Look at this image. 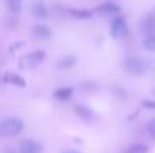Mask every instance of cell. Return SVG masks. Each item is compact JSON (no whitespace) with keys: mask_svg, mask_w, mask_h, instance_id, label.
Listing matches in <instances>:
<instances>
[{"mask_svg":"<svg viewBox=\"0 0 155 153\" xmlns=\"http://www.w3.org/2000/svg\"><path fill=\"white\" fill-rule=\"evenodd\" d=\"M23 130V120L17 117H8L0 122V135L2 137H13Z\"/></svg>","mask_w":155,"mask_h":153,"instance_id":"obj_1","label":"cell"},{"mask_svg":"<svg viewBox=\"0 0 155 153\" xmlns=\"http://www.w3.org/2000/svg\"><path fill=\"white\" fill-rule=\"evenodd\" d=\"M124 68L127 72L134 76H140V74H145L147 69H149V63L143 61L142 58H137V56H132V58H127L124 61Z\"/></svg>","mask_w":155,"mask_h":153,"instance_id":"obj_2","label":"cell"},{"mask_svg":"<svg viewBox=\"0 0 155 153\" xmlns=\"http://www.w3.org/2000/svg\"><path fill=\"white\" fill-rule=\"evenodd\" d=\"M110 35L116 40L125 38V36L129 35V27H127V23H125V20L122 17H117L116 20L112 21V25H110Z\"/></svg>","mask_w":155,"mask_h":153,"instance_id":"obj_3","label":"cell"},{"mask_svg":"<svg viewBox=\"0 0 155 153\" xmlns=\"http://www.w3.org/2000/svg\"><path fill=\"white\" fill-rule=\"evenodd\" d=\"M43 59H45V51H41V49L33 51V53H30L27 58H25V66H28V68H36L38 64L43 63Z\"/></svg>","mask_w":155,"mask_h":153,"instance_id":"obj_4","label":"cell"},{"mask_svg":"<svg viewBox=\"0 0 155 153\" xmlns=\"http://www.w3.org/2000/svg\"><path fill=\"white\" fill-rule=\"evenodd\" d=\"M20 153H41V145L33 140H23L20 143Z\"/></svg>","mask_w":155,"mask_h":153,"instance_id":"obj_5","label":"cell"},{"mask_svg":"<svg viewBox=\"0 0 155 153\" xmlns=\"http://www.w3.org/2000/svg\"><path fill=\"white\" fill-rule=\"evenodd\" d=\"M140 30H142V33H145L147 36L155 35V17L149 15V17L143 18V20L140 21Z\"/></svg>","mask_w":155,"mask_h":153,"instance_id":"obj_6","label":"cell"},{"mask_svg":"<svg viewBox=\"0 0 155 153\" xmlns=\"http://www.w3.org/2000/svg\"><path fill=\"white\" fill-rule=\"evenodd\" d=\"M31 13H33V17L40 18V20H46V18H48V10H46V7H45V3H43V2L33 3Z\"/></svg>","mask_w":155,"mask_h":153,"instance_id":"obj_7","label":"cell"},{"mask_svg":"<svg viewBox=\"0 0 155 153\" xmlns=\"http://www.w3.org/2000/svg\"><path fill=\"white\" fill-rule=\"evenodd\" d=\"M97 12L101 13H107V15H117L120 12V7L117 3H112V2H106L102 5L97 7Z\"/></svg>","mask_w":155,"mask_h":153,"instance_id":"obj_8","label":"cell"},{"mask_svg":"<svg viewBox=\"0 0 155 153\" xmlns=\"http://www.w3.org/2000/svg\"><path fill=\"white\" fill-rule=\"evenodd\" d=\"M33 35H35L36 38L46 40V38L51 36V30L46 27V25H35V27H33Z\"/></svg>","mask_w":155,"mask_h":153,"instance_id":"obj_9","label":"cell"},{"mask_svg":"<svg viewBox=\"0 0 155 153\" xmlns=\"http://www.w3.org/2000/svg\"><path fill=\"white\" fill-rule=\"evenodd\" d=\"M74 112L79 115L81 119H84V120H91V119H93V110H91L89 107H86V105H76Z\"/></svg>","mask_w":155,"mask_h":153,"instance_id":"obj_10","label":"cell"},{"mask_svg":"<svg viewBox=\"0 0 155 153\" xmlns=\"http://www.w3.org/2000/svg\"><path fill=\"white\" fill-rule=\"evenodd\" d=\"M73 96V87H61V89L54 91V97L60 100H68Z\"/></svg>","mask_w":155,"mask_h":153,"instance_id":"obj_11","label":"cell"},{"mask_svg":"<svg viewBox=\"0 0 155 153\" xmlns=\"http://www.w3.org/2000/svg\"><path fill=\"white\" fill-rule=\"evenodd\" d=\"M7 81H10V84L18 86V87H25V86H27V81H25L23 78H20V76H17V74H8V76H7Z\"/></svg>","mask_w":155,"mask_h":153,"instance_id":"obj_12","label":"cell"},{"mask_svg":"<svg viewBox=\"0 0 155 153\" xmlns=\"http://www.w3.org/2000/svg\"><path fill=\"white\" fill-rule=\"evenodd\" d=\"M147 151H149V148L143 143H134L127 148V153H147Z\"/></svg>","mask_w":155,"mask_h":153,"instance_id":"obj_13","label":"cell"},{"mask_svg":"<svg viewBox=\"0 0 155 153\" xmlns=\"http://www.w3.org/2000/svg\"><path fill=\"white\" fill-rule=\"evenodd\" d=\"M69 13L74 18H91L93 17V12H89V10H69Z\"/></svg>","mask_w":155,"mask_h":153,"instance_id":"obj_14","label":"cell"},{"mask_svg":"<svg viewBox=\"0 0 155 153\" xmlns=\"http://www.w3.org/2000/svg\"><path fill=\"white\" fill-rule=\"evenodd\" d=\"M143 48L147 51H155V35H149L143 40Z\"/></svg>","mask_w":155,"mask_h":153,"instance_id":"obj_15","label":"cell"},{"mask_svg":"<svg viewBox=\"0 0 155 153\" xmlns=\"http://www.w3.org/2000/svg\"><path fill=\"white\" fill-rule=\"evenodd\" d=\"M74 63H76L74 58H73V56H68V58H64V59H63L61 63L58 64V66H60V69H69V68L73 66V64H74Z\"/></svg>","mask_w":155,"mask_h":153,"instance_id":"obj_16","label":"cell"},{"mask_svg":"<svg viewBox=\"0 0 155 153\" xmlns=\"http://www.w3.org/2000/svg\"><path fill=\"white\" fill-rule=\"evenodd\" d=\"M21 2H23V0H8V8L12 10L13 13L20 12L21 10Z\"/></svg>","mask_w":155,"mask_h":153,"instance_id":"obj_17","label":"cell"},{"mask_svg":"<svg viewBox=\"0 0 155 153\" xmlns=\"http://www.w3.org/2000/svg\"><path fill=\"white\" fill-rule=\"evenodd\" d=\"M147 130H149V133L152 137H155V119H152L149 123H147Z\"/></svg>","mask_w":155,"mask_h":153,"instance_id":"obj_18","label":"cell"},{"mask_svg":"<svg viewBox=\"0 0 155 153\" xmlns=\"http://www.w3.org/2000/svg\"><path fill=\"white\" fill-rule=\"evenodd\" d=\"M143 107H147V109H152V110H155V100H143Z\"/></svg>","mask_w":155,"mask_h":153,"instance_id":"obj_19","label":"cell"},{"mask_svg":"<svg viewBox=\"0 0 155 153\" xmlns=\"http://www.w3.org/2000/svg\"><path fill=\"white\" fill-rule=\"evenodd\" d=\"M63 153H81V151H73V150H68V151H63Z\"/></svg>","mask_w":155,"mask_h":153,"instance_id":"obj_20","label":"cell"},{"mask_svg":"<svg viewBox=\"0 0 155 153\" xmlns=\"http://www.w3.org/2000/svg\"><path fill=\"white\" fill-rule=\"evenodd\" d=\"M5 153H15V151H12V150H10V151H5Z\"/></svg>","mask_w":155,"mask_h":153,"instance_id":"obj_21","label":"cell"}]
</instances>
